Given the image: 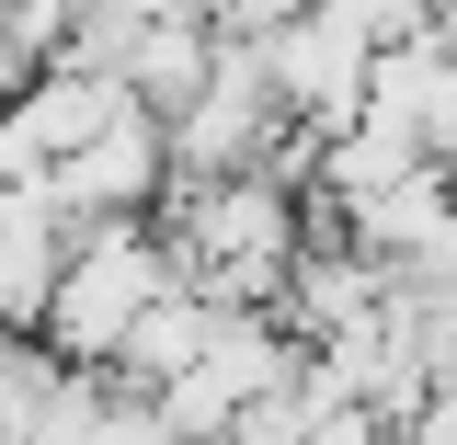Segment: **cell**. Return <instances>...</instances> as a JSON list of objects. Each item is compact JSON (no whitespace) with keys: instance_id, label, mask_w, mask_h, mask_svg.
I'll return each instance as SVG.
<instances>
[{"instance_id":"1","label":"cell","mask_w":457,"mask_h":445,"mask_svg":"<svg viewBox=\"0 0 457 445\" xmlns=\"http://www.w3.org/2000/svg\"><path fill=\"white\" fill-rule=\"evenodd\" d=\"M161 285H171V251L149 240V228L114 218V228H80V251L57 263V285H46V309H35V320L57 332V354H114L126 320H137Z\"/></svg>"}]
</instances>
